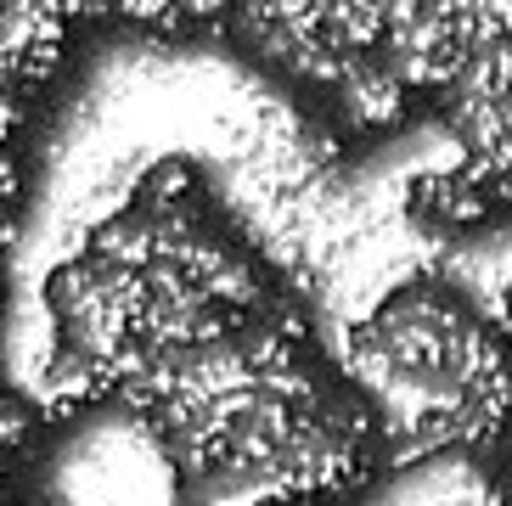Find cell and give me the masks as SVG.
<instances>
[{"label": "cell", "instance_id": "cell-1", "mask_svg": "<svg viewBox=\"0 0 512 506\" xmlns=\"http://www.w3.org/2000/svg\"><path fill=\"white\" fill-rule=\"evenodd\" d=\"M355 383L377 400V439L400 450L479 445L501 428L512 383L490 332L456 304V293L411 287L349 343Z\"/></svg>", "mask_w": 512, "mask_h": 506}]
</instances>
